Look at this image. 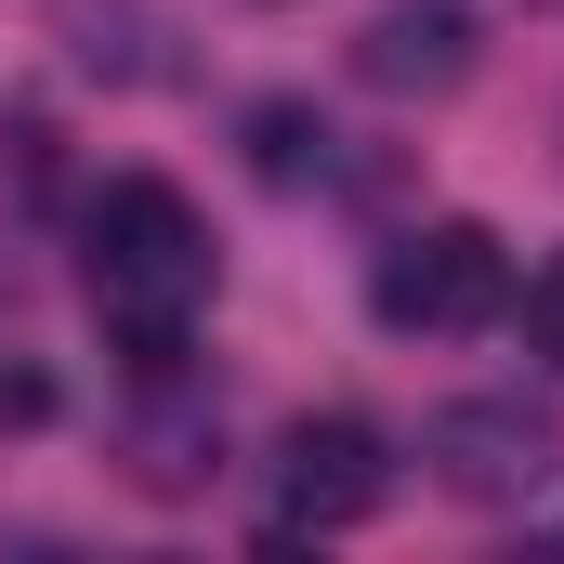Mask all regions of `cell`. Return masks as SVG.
<instances>
[{
  "label": "cell",
  "instance_id": "1",
  "mask_svg": "<svg viewBox=\"0 0 564 564\" xmlns=\"http://www.w3.org/2000/svg\"><path fill=\"white\" fill-rule=\"evenodd\" d=\"M79 276H93V315L119 328V355H132L144 381H171V368H184V328H197V302H210V224H197V197L158 184V171L106 184Z\"/></svg>",
  "mask_w": 564,
  "mask_h": 564
},
{
  "label": "cell",
  "instance_id": "2",
  "mask_svg": "<svg viewBox=\"0 0 564 564\" xmlns=\"http://www.w3.org/2000/svg\"><path fill=\"white\" fill-rule=\"evenodd\" d=\"M368 315L381 328H421V341H459V328H499L512 315V250L486 224H421L368 263Z\"/></svg>",
  "mask_w": 564,
  "mask_h": 564
},
{
  "label": "cell",
  "instance_id": "3",
  "mask_svg": "<svg viewBox=\"0 0 564 564\" xmlns=\"http://www.w3.org/2000/svg\"><path fill=\"white\" fill-rule=\"evenodd\" d=\"M421 459H433V486H446V499L512 512V499H539V486H552L564 421H552V408H525V394H459V408H433Z\"/></svg>",
  "mask_w": 564,
  "mask_h": 564
},
{
  "label": "cell",
  "instance_id": "4",
  "mask_svg": "<svg viewBox=\"0 0 564 564\" xmlns=\"http://www.w3.org/2000/svg\"><path fill=\"white\" fill-rule=\"evenodd\" d=\"M381 486H394V459H381V433L355 421V408L289 421V446H276V499H289V525H368V512H381Z\"/></svg>",
  "mask_w": 564,
  "mask_h": 564
},
{
  "label": "cell",
  "instance_id": "5",
  "mask_svg": "<svg viewBox=\"0 0 564 564\" xmlns=\"http://www.w3.org/2000/svg\"><path fill=\"white\" fill-rule=\"evenodd\" d=\"M473 66H486V26H473L459 0H394V13H368V40H355V79H368V93H394V106L459 93Z\"/></svg>",
  "mask_w": 564,
  "mask_h": 564
},
{
  "label": "cell",
  "instance_id": "6",
  "mask_svg": "<svg viewBox=\"0 0 564 564\" xmlns=\"http://www.w3.org/2000/svg\"><path fill=\"white\" fill-rule=\"evenodd\" d=\"M210 473H224L210 421H144V433H132V486H144V499H197Z\"/></svg>",
  "mask_w": 564,
  "mask_h": 564
},
{
  "label": "cell",
  "instance_id": "7",
  "mask_svg": "<svg viewBox=\"0 0 564 564\" xmlns=\"http://www.w3.org/2000/svg\"><path fill=\"white\" fill-rule=\"evenodd\" d=\"M250 171L263 184H328V119L315 106H250Z\"/></svg>",
  "mask_w": 564,
  "mask_h": 564
},
{
  "label": "cell",
  "instance_id": "8",
  "mask_svg": "<svg viewBox=\"0 0 564 564\" xmlns=\"http://www.w3.org/2000/svg\"><path fill=\"white\" fill-rule=\"evenodd\" d=\"M144 40H158V13H144V0L79 13V66H93V79H158V53H144Z\"/></svg>",
  "mask_w": 564,
  "mask_h": 564
},
{
  "label": "cell",
  "instance_id": "9",
  "mask_svg": "<svg viewBox=\"0 0 564 564\" xmlns=\"http://www.w3.org/2000/svg\"><path fill=\"white\" fill-rule=\"evenodd\" d=\"M512 315H525V355H552V368H564V250L525 276V302H512Z\"/></svg>",
  "mask_w": 564,
  "mask_h": 564
},
{
  "label": "cell",
  "instance_id": "10",
  "mask_svg": "<svg viewBox=\"0 0 564 564\" xmlns=\"http://www.w3.org/2000/svg\"><path fill=\"white\" fill-rule=\"evenodd\" d=\"M0 421H13V433L53 421V381H40V368H13V381H0Z\"/></svg>",
  "mask_w": 564,
  "mask_h": 564
}]
</instances>
